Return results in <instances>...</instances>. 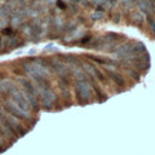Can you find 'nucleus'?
Segmentation results:
<instances>
[{
    "instance_id": "nucleus-1",
    "label": "nucleus",
    "mask_w": 155,
    "mask_h": 155,
    "mask_svg": "<svg viewBox=\"0 0 155 155\" xmlns=\"http://www.w3.org/2000/svg\"><path fill=\"white\" fill-rule=\"evenodd\" d=\"M75 93H76V97H78V99H79V102L81 104H86V103H88L91 101L92 87H91V84L87 81V79H85V80H76Z\"/></svg>"
},
{
    "instance_id": "nucleus-2",
    "label": "nucleus",
    "mask_w": 155,
    "mask_h": 155,
    "mask_svg": "<svg viewBox=\"0 0 155 155\" xmlns=\"http://www.w3.org/2000/svg\"><path fill=\"white\" fill-rule=\"evenodd\" d=\"M24 70H25V73L29 76H31V79H40V78L47 79V76H48V69H47V67H45L39 61L27 63L24 65Z\"/></svg>"
},
{
    "instance_id": "nucleus-3",
    "label": "nucleus",
    "mask_w": 155,
    "mask_h": 155,
    "mask_svg": "<svg viewBox=\"0 0 155 155\" xmlns=\"http://www.w3.org/2000/svg\"><path fill=\"white\" fill-rule=\"evenodd\" d=\"M52 65H53V69L56 70V73L62 78V79H67L68 75H69V70L68 68L61 63V62H57V61H52Z\"/></svg>"
},
{
    "instance_id": "nucleus-4",
    "label": "nucleus",
    "mask_w": 155,
    "mask_h": 155,
    "mask_svg": "<svg viewBox=\"0 0 155 155\" xmlns=\"http://www.w3.org/2000/svg\"><path fill=\"white\" fill-rule=\"evenodd\" d=\"M110 76H111V79H113V81H115L117 85H120V86H124V80L121 79V76H120L117 73H115V71H111V73H110Z\"/></svg>"
},
{
    "instance_id": "nucleus-5",
    "label": "nucleus",
    "mask_w": 155,
    "mask_h": 155,
    "mask_svg": "<svg viewBox=\"0 0 155 155\" xmlns=\"http://www.w3.org/2000/svg\"><path fill=\"white\" fill-rule=\"evenodd\" d=\"M44 51H46V52L58 51V46H57V45H54V44H47V45L44 47Z\"/></svg>"
},
{
    "instance_id": "nucleus-6",
    "label": "nucleus",
    "mask_w": 155,
    "mask_h": 155,
    "mask_svg": "<svg viewBox=\"0 0 155 155\" xmlns=\"http://www.w3.org/2000/svg\"><path fill=\"white\" fill-rule=\"evenodd\" d=\"M132 18H133L134 22H137V23H142V21H143V15H142L140 12H134V13L132 15Z\"/></svg>"
},
{
    "instance_id": "nucleus-7",
    "label": "nucleus",
    "mask_w": 155,
    "mask_h": 155,
    "mask_svg": "<svg viewBox=\"0 0 155 155\" xmlns=\"http://www.w3.org/2000/svg\"><path fill=\"white\" fill-rule=\"evenodd\" d=\"M91 18H92L93 21H99V19H102V18H103V13H102V12L96 11V12H93V13L91 15Z\"/></svg>"
},
{
    "instance_id": "nucleus-8",
    "label": "nucleus",
    "mask_w": 155,
    "mask_h": 155,
    "mask_svg": "<svg viewBox=\"0 0 155 155\" xmlns=\"http://www.w3.org/2000/svg\"><path fill=\"white\" fill-rule=\"evenodd\" d=\"M149 27H150L151 31L155 34V22H154V19H153V18H149Z\"/></svg>"
},
{
    "instance_id": "nucleus-9",
    "label": "nucleus",
    "mask_w": 155,
    "mask_h": 155,
    "mask_svg": "<svg viewBox=\"0 0 155 155\" xmlns=\"http://www.w3.org/2000/svg\"><path fill=\"white\" fill-rule=\"evenodd\" d=\"M2 136H4V133H2V130H1V127H0V142L2 140Z\"/></svg>"
}]
</instances>
